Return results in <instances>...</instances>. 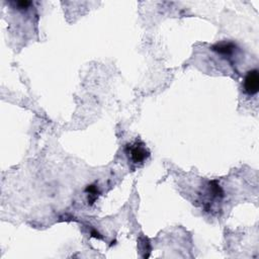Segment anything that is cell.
Returning <instances> with one entry per match:
<instances>
[{"label": "cell", "instance_id": "obj_1", "mask_svg": "<svg viewBox=\"0 0 259 259\" xmlns=\"http://www.w3.org/2000/svg\"><path fill=\"white\" fill-rule=\"evenodd\" d=\"M127 153L134 163L144 162L150 155L146 146L142 142H136L133 145L127 146Z\"/></svg>", "mask_w": 259, "mask_h": 259}, {"label": "cell", "instance_id": "obj_3", "mask_svg": "<svg viewBox=\"0 0 259 259\" xmlns=\"http://www.w3.org/2000/svg\"><path fill=\"white\" fill-rule=\"evenodd\" d=\"M236 46L233 42H221V44H217L212 47V50L222 54V55H232L233 52L235 51Z\"/></svg>", "mask_w": 259, "mask_h": 259}, {"label": "cell", "instance_id": "obj_2", "mask_svg": "<svg viewBox=\"0 0 259 259\" xmlns=\"http://www.w3.org/2000/svg\"><path fill=\"white\" fill-rule=\"evenodd\" d=\"M259 89V75L258 70L253 69L247 73L244 79V90L249 95H254Z\"/></svg>", "mask_w": 259, "mask_h": 259}]
</instances>
